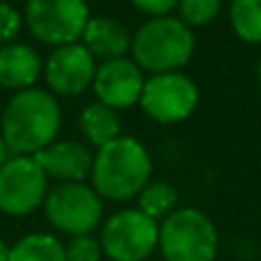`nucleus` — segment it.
Masks as SVG:
<instances>
[{"label":"nucleus","mask_w":261,"mask_h":261,"mask_svg":"<svg viewBox=\"0 0 261 261\" xmlns=\"http://www.w3.org/2000/svg\"><path fill=\"white\" fill-rule=\"evenodd\" d=\"M60 106L48 92L21 90L3 113V142L18 156L50 147L60 130Z\"/></svg>","instance_id":"f257e3e1"},{"label":"nucleus","mask_w":261,"mask_h":261,"mask_svg":"<svg viewBox=\"0 0 261 261\" xmlns=\"http://www.w3.org/2000/svg\"><path fill=\"white\" fill-rule=\"evenodd\" d=\"M151 161L144 147L133 138H115L99 149L92 165L94 190L101 197L124 202L147 188Z\"/></svg>","instance_id":"f03ea898"},{"label":"nucleus","mask_w":261,"mask_h":261,"mask_svg":"<svg viewBox=\"0 0 261 261\" xmlns=\"http://www.w3.org/2000/svg\"><path fill=\"white\" fill-rule=\"evenodd\" d=\"M195 39L184 21L161 16L144 23L133 37V58L138 67L153 73H172L190 60Z\"/></svg>","instance_id":"7ed1b4c3"},{"label":"nucleus","mask_w":261,"mask_h":261,"mask_svg":"<svg viewBox=\"0 0 261 261\" xmlns=\"http://www.w3.org/2000/svg\"><path fill=\"white\" fill-rule=\"evenodd\" d=\"M158 245L167 261H213L218 234L202 211L181 208L172 211L158 227Z\"/></svg>","instance_id":"20e7f679"},{"label":"nucleus","mask_w":261,"mask_h":261,"mask_svg":"<svg viewBox=\"0 0 261 261\" xmlns=\"http://www.w3.org/2000/svg\"><path fill=\"white\" fill-rule=\"evenodd\" d=\"M25 23L30 32L44 44L69 46L85 32V0H28Z\"/></svg>","instance_id":"39448f33"},{"label":"nucleus","mask_w":261,"mask_h":261,"mask_svg":"<svg viewBox=\"0 0 261 261\" xmlns=\"http://www.w3.org/2000/svg\"><path fill=\"white\" fill-rule=\"evenodd\" d=\"M158 245V225L142 211H122L108 220L101 248L113 261H144Z\"/></svg>","instance_id":"423d86ee"},{"label":"nucleus","mask_w":261,"mask_h":261,"mask_svg":"<svg viewBox=\"0 0 261 261\" xmlns=\"http://www.w3.org/2000/svg\"><path fill=\"white\" fill-rule=\"evenodd\" d=\"M50 225L73 236H87L101 220V199L83 184H62L46 197Z\"/></svg>","instance_id":"0eeeda50"},{"label":"nucleus","mask_w":261,"mask_h":261,"mask_svg":"<svg viewBox=\"0 0 261 261\" xmlns=\"http://www.w3.org/2000/svg\"><path fill=\"white\" fill-rule=\"evenodd\" d=\"M46 195V172L30 156L9 158L0 167V211L25 216L35 211Z\"/></svg>","instance_id":"6e6552de"},{"label":"nucleus","mask_w":261,"mask_h":261,"mask_svg":"<svg viewBox=\"0 0 261 261\" xmlns=\"http://www.w3.org/2000/svg\"><path fill=\"white\" fill-rule=\"evenodd\" d=\"M140 103L151 119L161 124H174L195 110L197 87L184 73H156L144 83Z\"/></svg>","instance_id":"1a4fd4ad"},{"label":"nucleus","mask_w":261,"mask_h":261,"mask_svg":"<svg viewBox=\"0 0 261 261\" xmlns=\"http://www.w3.org/2000/svg\"><path fill=\"white\" fill-rule=\"evenodd\" d=\"M94 55L78 44L58 46L46 62V83L64 96L81 94L94 81Z\"/></svg>","instance_id":"9d476101"},{"label":"nucleus","mask_w":261,"mask_h":261,"mask_svg":"<svg viewBox=\"0 0 261 261\" xmlns=\"http://www.w3.org/2000/svg\"><path fill=\"white\" fill-rule=\"evenodd\" d=\"M142 73L138 64L130 60H108L103 67L96 69L94 92L99 96V103L108 108H128L142 96Z\"/></svg>","instance_id":"9b49d317"},{"label":"nucleus","mask_w":261,"mask_h":261,"mask_svg":"<svg viewBox=\"0 0 261 261\" xmlns=\"http://www.w3.org/2000/svg\"><path fill=\"white\" fill-rule=\"evenodd\" d=\"M32 158L46 174L62 179L64 184H81V179H85L94 165L90 149L78 142H55L37 151Z\"/></svg>","instance_id":"f8f14e48"},{"label":"nucleus","mask_w":261,"mask_h":261,"mask_svg":"<svg viewBox=\"0 0 261 261\" xmlns=\"http://www.w3.org/2000/svg\"><path fill=\"white\" fill-rule=\"evenodd\" d=\"M41 73V60L30 46L14 44L0 48V87L30 90Z\"/></svg>","instance_id":"ddd939ff"},{"label":"nucleus","mask_w":261,"mask_h":261,"mask_svg":"<svg viewBox=\"0 0 261 261\" xmlns=\"http://www.w3.org/2000/svg\"><path fill=\"white\" fill-rule=\"evenodd\" d=\"M83 37H85L87 50L94 58L119 60L130 46V37L126 28L122 23L113 21V18H94V21H90Z\"/></svg>","instance_id":"4468645a"},{"label":"nucleus","mask_w":261,"mask_h":261,"mask_svg":"<svg viewBox=\"0 0 261 261\" xmlns=\"http://www.w3.org/2000/svg\"><path fill=\"white\" fill-rule=\"evenodd\" d=\"M81 130L87 142L96 144V147H106L115 138H119L117 115L113 108L103 103H92L81 115Z\"/></svg>","instance_id":"2eb2a0df"},{"label":"nucleus","mask_w":261,"mask_h":261,"mask_svg":"<svg viewBox=\"0 0 261 261\" xmlns=\"http://www.w3.org/2000/svg\"><path fill=\"white\" fill-rule=\"evenodd\" d=\"M9 261H67V252L53 236L30 234L9 248Z\"/></svg>","instance_id":"dca6fc26"},{"label":"nucleus","mask_w":261,"mask_h":261,"mask_svg":"<svg viewBox=\"0 0 261 261\" xmlns=\"http://www.w3.org/2000/svg\"><path fill=\"white\" fill-rule=\"evenodd\" d=\"M229 18L243 41H261V0H231Z\"/></svg>","instance_id":"f3484780"},{"label":"nucleus","mask_w":261,"mask_h":261,"mask_svg":"<svg viewBox=\"0 0 261 261\" xmlns=\"http://www.w3.org/2000/svg\"><path fill=\"white\" fill-rule=\"evenodd\" d=\"M176 204V190L172 188L170 184H149L147 188L140 193V211L144 216H149L151 220L156 218H163V216H170L172 208Z\"/></svg>","instance_id":"a211bd4d"},{"label":"nucleus","mask_w":261,"mask_h":261,"mask_svg":"<svg viewBox=\"0 0 261 261\" xmlns=\"http://www.w3.org/2000/svg\"><path fill=\"white\" fill-rule=\"evenodd\" d=\"M181 21L188 25H206L220 12V0H179Z\"/></svg>","instance_id":"6ab92c4d"},{"label":"nucleus","mask_w":261,"mask_h":261,"mask_svg":"<svg viewBox=\"0 0 261 261\" xmlns=\"http://www.w3.org/2000/svg\"><path fill=\"white\" fill-rule=\"evenodd\" d=\"M64 252H67V261H99L101 245L92 236H73Z\"/></svg>","instance_id":"aec40b11"},{"label":"nucleus","mask_w":261,"mask_h":261,"mask_svg":"<svg viewBox=\"0 0 261 261\" xmlns=\"http://www.w3.org/2000/svg\"><path fill=\"white\" fill-rule=\"evenodd\" d=\"M18 28H21V16L16 14V9L0 3V41L16 37Z\"/></svg>","instance_id":"412c9836"},{"label":"nucleus","mask_w":261,"mask_h":261,"mask_svg":"<svg viewBox=\"0 0 261 261\" xmlns=\"http://www.w3.org/2000/svg\"><path fill=\"white\" fill-rule=\"evenodd\" d=\"M176 3H179V0H133V5L138 9H142V12H147V14H153L156 18H161L163 14L174 9Z\"/></svg>","instance_id":"4be33fe9"},{"label":"nucleus","mask_w":261,"mask_h":261,"mask_svg":"<svg viewBox=\"0 0 261 261\" xmlns=\"http://www.w3.org/2000/svg\"><path fill=\"white\" fill-rule=\"evenodd\" d=\"M7 151H9L7 144H5V142H3V138H0V167H3L5 163H7Z\"/></svg>","instance_id":"5701e85b"},{"label":"nucleus","mask_w":261,"mask_h":261,"mask_svg":"<svg viewBox=\"0 0 261 261\" xmlns=\"http://www.w3.org/2000/svg\"><path fill=\"white\" fill-rule=\"evenodd\" d=\"M0 261H9V248L5 245L3 239H0Z\"/></svg>","instance_id":"b1692460"},{"label":"nucleus","mask_w":261,"mask_h":261,"mask_svg":"<svg viewBox=\"0 0 261 261\" xmlns=\"http://www.w3.org/2000/svg\"><path fill=\"white\" fill-rule=\"evenodd\" d=\"M259 87H261V60H259Z\"/></svg>","instance_id":"393cba45"},{"label":"nucleus","mask_w":261,"mask_h":261,"mask_svg":"<svg viewBox=\"0 0 261 261\" xmlns=\"http://www.w3.org/2000/svg\"><path fill=\"white\" fill-rule=\"evenodd\" d=\"M0 3H3V0H0Z\"/></svg>","instance_id":"a878e982"}]
</instances>
